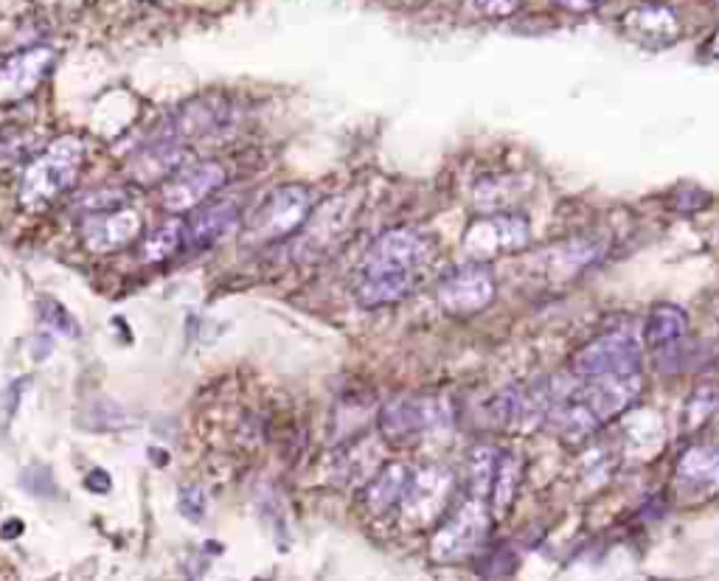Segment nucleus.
Masks as SVG:
<instances>
[{
  "mask_svg": "<svg viewBox=\"0 0 719 581\" xmlns=\"http://www.w3.org/2000/svg\"><path fill=\"white\" fill-rule=\"evenodd\" d=\"M85 144L76 135H62L51 140L37 158L26 163L21 177V206L26 211H40L74 186L85 169Z\"/></svg>",
  "mask_w": 719,
  "mask_h": 581,
  "instance_id": "1",
  "label": "nucleus"
},
{
  "mask_svg": "<svg viewBox=\"0 0 719 581\" xmlns=\"http://www.w3.org/2000/svg\"><path fill=\"white\" fill-rule=\"evenodd\" d=\"M489 534V506L484 497H470L444 520L431 542V556L442 565L461 561L475 554Z\"/></svg>",
  "mask_w": 719,
  "mask_h": 581,
  "instance_id": "2",
  "label": "nucleus"
},
{
  "mask_svg": "<svg viewBox=\"0 0 719 581\" xmlns=\"http://www.w3.org/2000/svg\"><path fill=\"white\" fill-rule=\"evenodd\" d=\"M431 239L417 227L385 231L365 254L360 275H417L431 259Z\"/></svg>",
  "mask_w": 719,
  "mask_h": 581,
  "instance_id": "3",
  "label": "nucleus"
},
{
  "mask_svg": "<svg viewBox=\"0 0 719 581\" xmlns=\"http://www.w3.org/2000/svg\"><path fill=\"white\" fill-rule=\"evenodd\" d=\"M532 239V227L523 214H486L467 227L461 248L470 261H489L498 256L518 254Z\"/></svg>",
  "mask_w": 719,
  "mask_h": 581,
  "instance_id": "4",
  "label": "nucleus"
},
{
  "mask_svg": "<svg viewBox=\"0 0 719 581\" xmlns=\"http://www.w3.org/2000/svg\"><path fill=\"white\" fill-rule=\"evenodd\" d=\"M456 489V474L447 467H422L413 472L408 489H405L399 511H402V522L410 528H427L447 511Z\"/></svg>",
  "mask_w": 719,
  "mask_h": 581,
  "instance_id": "5",
  "label": "nucleus"
},
{
  "mask_svg": "<svg viewBox=\"0 0 719 581\" xmlns=\"http://www.w3.org/2000/svg\"><path fill=\"white\" fill-rule=\"evenodd\" d=\"M641 346L627 332H610L587 343L573 355V374L585 380H602V376H630L639 374Z\"/></svg>",
  "mask_w": 719,
  "mask_h": 581,
  "instance_id": "6",
  "label": "nucleus"
},
{
  "mask_svg": "<svg viewBox=\"0 0 719 581\" xmlns=\"http://www.w3.org/2000/svg\"><path fill=\"white\" fill-rule=\"evenodd\" d=\"M495 293H498V284L484 261H467L444 275L436 295L444 312L456 314V318H470V314L484 312L495 301Z\"/></svg>",
  "mask_w": 719,
  "mask_h": 581,
  "instance_id": "7",
  "label": "nucleus"
},
{
  "mask_svg": "<svg viewBox=\"0 0 719 581\" xmlns=\"http://www.w3.org/2000/svg\"><path fill=\"white\" fill-rule=\"evenodd\" d=\"M312 217V197L303 186H278L268 194L253 220V236L276 242L298 234Z\"/></svg>",
  "mask_w": 719,
  "mask_h": 581,
  "instance_id": "8",
  "label": "nucleus"
},
{
  "mask_svg": "<svg viewBox=\"0 0 719 581\" xmlns=\"http://www.w3.org/2000/svg\"><path fill=\"white\" fill-rule=\"evenodd\" d=\"M228 181L225 166L216 161H200L195 166H186L163 183L161 200L169 214H191L202 202H209L214 191H220Z\"/></svg>",
  "mask_w": 719,
  "mask_h": 581,
  "instance_id": "9",
  "label": "nucleus"
},
{
  "mask_svg": "<svg viewBox=\"0 0 719 581\" xmlns=\"http://www.w3.org/2000/svg\"><path fill=\"white\" fill-rule=\"evenodd\" d=\"M351 214H355V208H351L349 197H335V200L323 202L321 208L312 211L307 225L301 227V236L293 245V254L303 259V256H323L335 250L349 236Z\"/></svg>",
  "mask_w": 719,
  "mask_h": 581,
  "instance_id": "10",
  "label": "nucleus"
},
{
  "mask_svg": "<svg viewBox=\"0 0 719 581\" xmlns=\"http://www.w3.org/2000/svg\"><path fill=\"white\" fill-rule=\"evenodd\" d=\"M82 245L90 254H115L127 248L135 239H141L144 220L135 208H110L99 214L82 217L79 222Z\"/></svg>",
  "mask_w": 719,
  "mask_h": 581,
  "instance_id": "11",
  "label": "nucleus"
},
{
  "mask_svg": "<svg viewBox=\"0 0 719 581\" xmlns=\"http://www.w3.org/2000/svg\"><path fill=\"white\" fill-rule=\"evenodd\" d=\"M442 416L444 410H438V401L397 396L380 410V435L391 444L417 442L419 435L436 428Z\"/></svg>",
  "mask_w": 719,
  "mask_h": 581,
  "instance_id": "12",
  "label": "nucleus"
},
{
  "mask_svg": "<svg viewBox=\"0 0 719 581\" xmlns=\"http://www.w3.org/2000/svg\"><path fill=\"white\" fill-rule=\"evenodd\" d=\"M54 65V51L46 46L23 48L0 62V104L23 101L42 85Z\"/></svg>",
  "mask_w": 719,
  "mask_h": 581,
  "instance_id": "13",
  "label": "nucleus"
},
{
  "mask_svg": "<svg viewBox=\"0 0 719 581\" xmlns=\"http://www.w3.org/2000/svg\"><path fill=\"white\" fill-rule=\"evenodd\" d=\"M674 492L686 503H706L719 495V447L699 444L680 455L674 467Z\"/></svg>",
  "mask_w": 719,
  "mask_h": 581,
  "instance_id": "14",
  "label": "nucleus"
},
{
  "mask_svg": "<svg viewBox=\"0 0 719 581\" xmlns=\"http://www.w3.org/2000/svg\"><path fill=\"white\" fill-rule=\"evenodd\" d=\"M380 469H383V444L374 435H357L332 453L330 481L335 486L357 489L365 486Z\"/></svg>",
  "mask_w": 719,
  "mask_h": 581,
  "instance_id": "15",
  "label": "nucleus"
},
{
  "mask_svg": "<svg viewBox=\"0 0 719 581\" xmlns=\"http://www.w3.org/2000/svg\"><path fill=\"white\" fill-rule=\"evenodd\" d=\"M624 34L649 51H664L680 40V17L666 3H641L621 17Z\"/></svg>",
  "mask_w": 719,
  "mask_h": 581,
  "instance_id": "16",
  "label": "nucleus"
},
{
  "mask_svg": "<svg viewBox=\"0 0 719 581\" xmlns=\"http://www.w3.org/2000/svg\"><path fill=\"white\" fill-rule=\"evenodd\" d=\"M239 217H243V206L236 200H216L202 202L200 208L191 211L186 227V248L191 250H209L220 245L222 239H228L239 227Z\"/></svg>",
  "mask_w": 719,
  "mask_h": 581,
  "instance_id": "17",
  "label": "nucleus"
},
{
  "mask_svg": "<svg viewBox=\"0 0 719 581\" xmlns=\"http://www.w3.org/2000/svg\"><path fill=\"white\" fill-rule=\"evenodd\" d=\"M610 248V239L605 236H577V239H568L557 248L545 250L543 261L551 279H577L582 270L593 268L602 256Z\"/></svg>",
  "mask_w": 719,
  "mask_h": 581,
  "instance_id": "18",
  "label": "nucleus"
},
{
  "mask_svg": "<svg viewBox=\"0 0 719 581\" xmlns=\"http://www.w3.org/2000/svg\"><path fill=\"white\" fill-rule=\"evenodd\" d=\"M410 478H413V469H410L408 463H385V467L365 483V508H369L371 515H388L391 508L402 503Z\"/></svg>",
  "mask_w": 719,
  "mask_h": 581,
  "instance_id": "19",
  "label": "nucleus"
},
{
  "mask_svg": "<svg viewBox=\"0 0 719 581\" xmlns=\"http://www.w3.org/2000/svg\"><path fill=\"white\" fill-rule=\"evenodd\" d=\"M228 101L216 99V96H206V99L188 101L181 115L175 119V133L181 138H202L228 124Z\"/></svg>",
  "mask_w": 719,
  "mask_h": 581,
  "instance_id": "20",
  "label": "nucleus"
},
{
  "mask_svg": "<svg viewBox=\"0 0 719 581\" xmlns=\"http://www.w3.org/2000/svg\"><path fill=\"white\" fill-rule=\"evenodd\" d=\"M186 161V152L169 140H161L156 147L144 149L133 163H129V177L138 183H166L172 174H177Z\"/></svg>",
  "mask_w": 719,
  "mask_h": 581,
  "instance_id": "21",
  "label": "nucleus"
},
{
  "mask_svg": "<svg viewBox=\"0 0 719 581\" xmlns=\"http://www.w3.org/2000/svg\"><path fill=\"white\" fill-rule=\"evenodd\" d=\"M417 275H360L357 284V304L365 309L391 307L405 301L417 289Z\"/></svg>",
  "mask_w": 719,
  "mask_h": 581,
  "instance_id": "22",
  "label": "nucleus"
},
{
  "mask_svg": "<svg viewBox=\"0 0 719 581\" xmlns=\"http://www.w3.org/2000/svg\"><path fill=\"white\" fill-rule=\"evenodd\" d=\"M686 334V312L674 304H655L646 318L644 341L653 351H666V348L680 346Z\"/></svg>",
  "mask_w": 719,
  "mask_h": 581,
  "instance_id": "23",
  "label": "nucleus"
},
{
  "mask_svg": "<svg viewBox=\"0 0 719 581\" xmlns=\"http://www.w3.org/2000/svg\"><path fill=\"white\" fill-rule=\"evenodd\" d=\"M183 248H186V227H183V222L169 220L144 236L141 245H138V259L144 264H158V261L172 259Z\"/></svg>",
  "mask_w": 719,
  "mask_h": 581,
  "instance_id": "24",
  "label": "nucleus"
},
{
  "mask_svg": "<svg viewBox=\"0 0 719 581\" xmlns=\"http://www.w3.org/2000/svg\"><path fill=\"white\" fill-rule=\"evenodd\" d=\"M520 194H523V188H520L518 177H504V174L486 177V181L478 183L475 188L478 211L500 214V211H506V208H511L520 200Z\"/></svg>",
  "mask_w": 719,
  "mask_h": 581,
  "instance_id": "25",
  "label": "nucleus"
},
{
  "mask_svg": "<svg viewBox=\"0 0 719 581\" xmlns=\"http://www.w3.org/2000/svg\"><path fill=\"white\" fill-rule=\"evenodd\" d=\"M518 483H520V463L511 453L500 455L498 469H495V478H492L489 489V508L495 515H506L518 495Z\"/></svg>",
  "mask_w": 719,
  "mask_h": 581,
  "instance_id": "26",
  "label": "nucleus"
},
{
  "mask_svg": "<svg viewBox=\"0 0 719 581\" xmlns=\"http://www.w3.org/2000/svg\"><path fill=\"white\" fill-rule=\"evenodd\" d=\"M498 449L492 447H475L470 453V486L472 497H489L492 478H495V469H498Z\"/></svg>",
  "mask_w": 719,
  "mask_h": 581,
  "instance_id": "27",
  "label": "nucleus"
},
{
  "mask_svg": "<svg viewBox=\"0 0 719 581\" xmlns=\"http://www.w3.org/2000/svg\"><path fill=\"white\" fill-rule=\"evenodd\" d=\"M717 408H719V396L714 394L711 387L697 391V394L686 401V410H683V430L703 428Z\"/></svg>",
  "mask_w": 719,
  "mask_h": 581,
  "instance_id": "28",
  "label": "nucleus"
},
{
  "mask_svg": "<svg viewBox=\"0 0 719 581\" xmlns=\"http://www.w3.org/2000/svg\"><path fill=\"white\" fill-rule=\"evenodd\" d=\"M127 194L119 191V188H96V191L85 194L82 200H76V208H82V214H99V211H110V208H122Z\"/></svg>",
  "mask_w": 719,
  "mask_h": 581,
  "instance_id": "29",
  "label": "nucleus"
},
{
  "mask_svg": "<svg viewBox=\"0 0 719 581\" xmlns=\"http://www.w3.org/2000/svg\"><path fill=\"white\" fill-rule=\"evenodd\" d=\"M472 7L481 17L489 21H506L520 9V0H472Z\"/></svg>",
  "mask_w": 719,
  "mask_h": 581,
  "instance_id": "30",
  "label": "nucleus"
},
{
  "mask_svg": "<svg viewBox=\"0 0 719 581\" xmlns=\"http://www.w3.org/2000/svg\"><path fill=\"white\" fill-rule=\"evenodd\" d=\"M181 508L183 515L188 517V520H202V515H206V495H202L200 486H186L183 489V500H181Z\"/></svg>",
  "mask_w": 719,
  "mask_h": 581,
  "instance_id": "31",
  "label": "nucleus"
},
{
  "mask_svg": "<svg viewBox=\"0 0 719 581\" xmlns=\"http://www.w3.org/2000/svg\"><path fill=\"white\" fill-rule=\"evenodd\" d=\"M23 161H26V147H23V140L17 138L0 140V169H12Z\"/></svg>",
  "mask_w": 719,
  "mask_h": 581,
  "instance_id": "32",
  "label": "nucleus"
},
{
  "mask_svg": "<svg viewBox=\"0 0 719 581\" xmlns=\"http://www.w3.org/2000/svg\"><path fill=\"white\" fill-rule=\"evenodd\" d=\"M554 3H557L559 9H565V12L573 14H591L602 7V0H554Z\"/></svg>",
  "mask_w": 719,
  "mask_h": 581,
  "instance_id": "33",
  "label": "nucleus"
},
{
  "mask_svg": "<svg viewBox=\"0 0 719 581\" xmlns=\"http://www.w3.org/2000/svg\"><path fill=\"white\" fill-rule=\"evenodd\" d=\"M46 9H62V12H76V9L90 7L94 0H37Z\"/></svg>",
  "mask_w": 719,
  "mask_h": 581,
  "instance_id": "34",
  "label": "nucleus"
},
{
  "mask_svg": "<svg viewBox=\"0 0 719 581\" xmlns=\"http://www.w3.org/2000/svg\"><path fill=\"white\" fill-rule=\"evenodd\" d=\"M388 9H397V12H417V9L427 7L431 0H383Z\"/></svg>",
  "mask_w": 719,
  "mask_h": 581,
  "instance_id": "35",
  "label": "nucleus"
},
{
  "mask_svg": "<svg viewBox=\"0 0 719 581\" xmlns=\"http://www.w3.org/2000/svg\"><path fill=\"white\" fill-rule=\"evenodd\" d=\"M711 51H714V57H719V32L714 34V40H711Z\"/></svg>",
  "mask_w": 719,
  "mask_h": 581,
  "instance_id": "36",
  "label": "nucleus"
},
{
  "mask_svg": "<svg viewBox=\"0 0 719 581\" xmlns=\"http://www.w3.org/2000/svg\"><path fill=\"white\" fill-rule=\"evenodd\" d=\"M149 3H158V0H149Z\"/></svg>",
  "mask_w": 719,
  "mask_h": 581,
  "instance_id": "37",
  "label": "nucleus"
}]
</instances>
